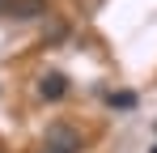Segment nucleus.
Wrapping results in <instances>:
<instances>
[{
    "label": "nucleus",
    "instance_id": "obj_1",
    "mask_svg": "<svg viewBox=\"0 0 157 153\" xmlns=\"http://www.w3.org/2000/svg\"><path fill=\"white\" fill-rule=\"evenodd\" d=\"M43 153H81V132L68 124H47V136H43Z\"/></svg>",
    "mask_w": 157,
    "mask_h": 153
},
{
    "label": "nucleus",
    "instance_id": "obj_2",
    "mask_svg": "<svg viewBox=\"0 0 157 153\" xmlns=\"http://www.w3.org/2000/svg\"><path fill=\"white\" fill-rule=\"evenodd\" d=\"M64 94H68V76H64V73H43V76H38V98L59 102Z\"/></svg>",
    "mask_w": 157,
    "mask_h": 153
},
{
    "label": "nucleus",
    "instance_id": "obj_3",
    "mask_svg": "<svg viewBox=\"0 0 157 153\" xmlns=\"http://www.w3.org/2000/svg\"><path fill=\"white\" fill-rule=\"evenodd\" d=\"M47 13V0H17L13 4V17L17 22H34V17H43Z\"/></svg>",
    "mask_w": 157,
    "mask_h": 153
},
{
    "label": "nucleus",
    "instance_id": "obj_4",
    "mask_svg": "<svg viewBox=\"0 0 157 153\" xmlns=\"http://www.w3.org/2000/svg\"><path fill=\"white\" fill-rule=\"evenodd\" d=\"M106 102H110V106H119V111H132V106H136V94L119 89V94H106Z\"/></svg>",
    "mask_w": 157,
    "mask_h": 153
},
{
    "label": "nucleus",
    "instance_id": "obj_5",
    "mask_svg": "<svg viewBox=\"0 0 157 153\" xmlns=\"http://www.w3.org/2000/svg\"><path fill=\"white\" fill-rule=\"evenodd\" d=\"M13 4L17 0H0V17H13Z\"/></svg>",
    "mask_w": 157,
    "mask_h": 153
},
{
    "label": "nucleus",
    "instance_id": "obj_6",
    "mask_svg": "<svg viewBox=\"0 0 157 153\" xmlns=\"http://www.w3.org/2000/svg\"><path fill=\"white\" fill-rule=\"evenodd\" d=\"M153 153H157V149H153Z\"/></svg>",
    "mask_w": 157,
    "mask_h": 153
}]
</instances>
